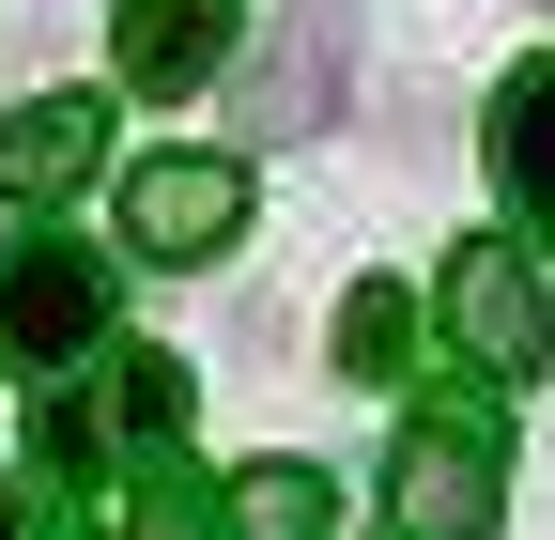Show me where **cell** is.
I'll return each mask as SVG.
<instances>
[{"label": "cell", "mask_w": 555, "mask_h": 540, "mask_svg": "<svg viewBox=\"0 0 555 540\" xmlns=\"http://www.w3.org/2000/svg\"><path fill=\"white\" fill-rule=\"evenodd\" d=\"M494 494H509V463H494V417H416L386 448V525L401 540H494Z\"/></svg>", "instance_id": "2"}, {"label": "cell", "mask_w": 555, "mask_h": 540, "mask_svg": "<svg viewBox=\"0 0 555 540\" xmlns=\"http://www.w3.org/2000/svg\"><path fill=\"white\" fill-rule=\"evenodd\" d=\"M108 62H124L139 93H201L232 62V0H124V16H108Z\"/></svg>", "instance_id": "7"}, {"label": "cell", "mask_w": 555, "mask_h": 540, "mask_svg": "<svg viewBox=\"0 0 555 540\" xmlns=\"http://www.w3.org/2000/svg\"><path fill=\"white\" fill-rule=\"evenodd\" d=\"M339 93H356V0H278V47L247 62V124L309 140V124H339Z\"/></svg>", "instance_id": "3"}, {"label": "cell", "mask_w": 555, "mask_h": 540, "mask_svg": "<svg viewBox=\"0 0 555 540\" xmlns=\"http://www.w3.org/2000/svg\"><path fill=\"white\" fill-rule=\"evenodd\" d=\"M494 185H509L525 247H555V62H525V78L494 93Z\"/></svg>", "instance_id": "8"}, {"label": "cell", "mask_w": 555, "mask_h": 540, "mask_svg": "<svg viewBox=\"0 0 555 540\" xmlns=\"http://www.w3.org/2000/svg\"><path fill=\"white\" fill-rule=\"evenodd\" d=\"M217 540H339V479L294 463V448H262L247 479L217 494Z\"/></svg>", "instance_id": "9"}, {"label": "cell", "mask_w": 555, "mask_h": 540, "mask_svg": "<svg viewBox=\"0 0 555 540\" xmlns=\"http://www.w3.org/2000/svg\"><path fill=\"white\" fill-rule=\"evenodd\" d=\"M124 540H217V510H201V479L170 448H139V479H124Z\"/></svg>", "instance_id": "11"}, {"label": "cell", "mask_w": 555, "mask_h": 540, "mask_svg": "<svg viewBox=\"0 0 555 540\" xmlns=\"http://www.w3.org/2000/svg\"><path fill=\"white\" fill-rule=\"evenodd\" d=\"M448 340H463L478 371H540L555 309H540V262H525V247H463V262H448Z\"/></svg>", "instance_id": "5"}, {"label": "cell", "mask_w": 555, "mask_h": 540, "mask_svg": "<svg viewBox=\"0 0 555 540\" xmlns=\"http://www.w3.org/2000/svg\"><path fill=\"white\" fill-rule=\"evenodd\" d=\"M247 232V170L232 155H155V170H124V247L139 262H217Z\"/></svg>", "instance_id": "4"}, {"label": "cell", "mask_w": 555, "mask_h": 540, "mask_svg": "<svg viewBox=\"0 0 555 540\" xmlns=\"http://www.w3.org/2000/svg\"><path fill=\"white\" fill-rule=\"evenodd\" d=\"M401 356H416V294L401 279H356V294H339V386H401Z\"/></svg>", "instance_id": "10"}, {"label": "cell", "mask_w": 555, "mask_h": 540, "mask_svg": "<svg viewBox=\"0 0 555 540\" xmlns=\"http://www.w3.org/2000/svg\"><path fill=\"white\" fill-rule=\"evenodd\" d=\"M0 540H16V494H0Z\"/></svg>", "instance_id": "12"}, {"label": "cell", "mask_w": 555, "mask_h": 540, "mask_svg": "<svg viewBox=\"0 0 555 540\" xmlns=\"http://www.w3.org/2000/svg\"><path fill=\"white\" fill-rule=\"evenodd\" d=\"M108 340V247H78V232H16L0 247V356L16 371H78Z\"/></svg>", "instance_id": "1"}, {"label": "cell", "mask_w": 555, "mask_h": 540, "mask_svg": "<svg viewBox=\"0 0 555 540\" xmlns=\"http://www.w3.org/2000/svg\"><path fill=\"white\" fill-rule=\"evenodd\" d=\"M93 170H108V108H93V93H31L16 124H0V201H16V217L78 201Z\"/></svg>", "instance_id": "6"}]
</instances>
